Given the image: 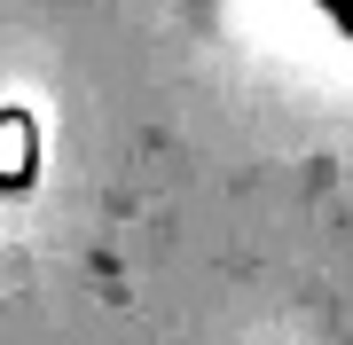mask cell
<instances>
[{
  "mask_svg": "<svg viewBox=\"0 0 353 345\" xmlns=\"http://www.w3.org/2000/svg\"><path fill=\"white\" fill-rule=\"evenodd\" d=\"M322 8H330V24H338V32L353 39V0H322Z\"/></svg>",
  "mask_w": 353,
  "mask_h": 345,
  "instance_id": "cell-1",
  "label": "cell"
}]
</instances>
